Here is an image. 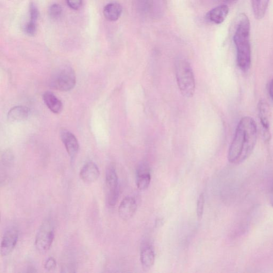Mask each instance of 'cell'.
I'll return each instance as SVG.
<instances>
[{
  "mask_svg": "<svg viewBox=\"0 0 273 273\" xmlns=\"http://www.w3.org/2000/svg\"><path fill=\"white\" fill-rule=\"evenodd\" d=\"M100 174L98 166L92 162H88L83 165L80 172L81 179L86 183L96 182Z\"/></svg>",
  "mask_w": 273,
  "mask_h": 273,
  "instance_id": "obj_11",
  "label": "cell"
},
{
  "mask_svg": "<svg viewBox=\"0 0 273 273\" xmlns=\"http://www.w3.org/2000/svg\"><path fill=\"white\" fill-rule=\"evenodd\" d=\"M43 99L47 107L53 113L59 114L62 112L63 104L53 93L46 92L43 94Z\"/></svg>",
  "mask_w": 273,
  "mask_h": 273,
  "instance_id": "obj_14",
  "label": "cell"
},
{
  "mask_svg": "<svg viewBox=\"0 0 273 273\" xmlns=\"http://www.w3.org/2000/svg\"><path fill=\"white\" fill-rule=\"evenodd\" d=\"M19 232L15 227L9 228L5 232L1 244V255L6 257L12 253L18 242Z\"/></svg>",
  "mask_w": 273,
  "mask_h": 273,
  "instance_id": "obj_8",
  "label": "cell"
},
{
  "mask_svg": "<svg viewBox=\"0 0 273 273\" xmlns=\"http://www.w3.org/2000/svg\"><path fill=\"white\" fill-rule=\"evenodd\" d=\"M29 115V109L23 106H18L9 110L8 119L10 122L22 121L26 120Z\"/></svg>",
  "mask_w": 273,
  "mask_h": 273,
  "instance_id": "obj_16",
  "label": "cell"
},
{
  "mask_svg": "<svg viewBox=\"0 0 273 273\" xmlns=\"http://www.w3.org/2000/svg\"><path fill=\"white\" fill-rule=\"evenodd\" d=\"M269 94L271 98L273 101V79L271 81L269 86Z\"/></svg>",
  "mask_w": 273,
  "mask_h": 273,
  "instance_id": "obj_26",
  "label": "cell"
},
{
  "mask_svg": "<svg viewBox=\"0 0 273 273\" xmlns=\"http://www.w3.org/2000/svg\"><path fill=\"white\" fill-rule=\"evenodd\" d=\"M137 204L134 198L127 197L122 200L119 207L121 218L125 220L130 219L136 213Z\"/></svg>",
  "mask_w": 273,
  "mask_h": 273,
  "instance_id": "obj_10",
  "label": "cell"
},
{
  "mask_svg": "<svg viewBox=\"0 0 273 273\" xmlns=\"http://www.w3.org/2000/svg\"><path fill=\"white\" fill-rule=\"evenodd\" d=\"M257 139V127L255 120L252 117H243L238 122L228 150L230 163L239 164L247 160L254 151Z\"/></svg>",
  "mask_w": 273,
  "mask_h": 273,
  "instance_id": "obj_1",
  "label": "cell"
},
{
  "mask_svg": "<svg viewBox=\"0 0 273 273\" xmlns=\"http://www.w3.org/2000/svg\"><path fill=\"white\" fill-rule=\"evenodd\" d=\"M258 116L265 142L270 143L271 139L270 130L272 112L270 105L264 100H260L258 104Z\"/></svg>",
  "mask_w": 273,
  "mask_h": 273,
  "instance_id": "obj_7",
  "label": "cell"
},
{
  "mask_svg": "<svg viewBox=\"0 0 273 273\" xmlns=\"http://www.w3.org/2000/svg\"><path fill=\"white\" fill-rule=\"evenodd\" d=\"M67 4L72 9H79L82 5L83 0H66Z\"/></svg>",
  "mask_w": 273,
  "mask_h": 273,
  "instance_id": "obj_24",
  "label": "cell"
},
{
  "mask_svg": "<svg viewBox=\"0 0 273 273\" xmlns=\"http://www.w3.org/2000/svg\"><path fill=\"white\" fill-rule=\"evenodd\" d=\"M237 53V64L243 72L248 71L252 64V47L250 42V22L245 14L239 15L233 36Z\"/></svg>",
  "mask_w": 273,
  "mask_h": 273,
  "instance_id": "obj_2",
  "label": "cell"
},
{
  "mask_svg": "<svg viewBox=\"0 0 273 273\" xmlns=\"http://www.w3.org/2000/svg\"><path fill=\"white\" fill-rule=\"evenodd\" d=\"M106 188H107V200L110 207H114L119 196L118 176L115 167L110 165L106 172Z\"/></svg>",
  "mask_w": 273,
  "mask_h": 273,
  "instance_id": "obj_6",
  "label": "cell"
},
{
  "mask_svg": "<svg viewBox=\"0 0 273 273\" xmlns=\"http://www.w3.org/2000/svg\"><path fill=\"white\" fill-rule=\"evenodd\" d=\"M57 265V262L53 257L48 258L44 263V267L48 271L54 270Z\"/></svg>",
  "mask_w": 273,
  "mask_h": 273,
  "instance_id": "obj_23",
  "label": "cell"
},
{
  "mask_svg": "<svg viewBox=\"0 0 273 273\" xmlns=\"http://www.w3.org/2000/svg\"><path fill=\"white\" fill-rule=\"evenodd\" d=\"M205 199L204 194H200L197 202V215L199 218H201L203 214Z\"/></svg>",
  "mask_w": 273,
  "mask_h": 273,
  "instance_id": "obj_21",
  "label": "cell"
},
{
  "mask_svg": "<svg viewBox=\"0 0 273 273\" xmlns=\"http://www.w3.org/2000/svg\"><path fill=\"white\" fill-rule=\"evenodd\" d=\"M175 71L177 84L183 96L191 97L196 89V80L192 67L185 60L176 63Z\"/></svg>",
  "mask_w": 273,
  "mask_h": 273,
  "instance_id": "obj_3",
  "label": "cell"
},
{
  "mask_svg": "<svg viewBox=\"0 0 273 273\" xmlns=\"http://www.w3.org/2000/svg\"><path fill=\"white\" fill-rule=\"evenodd\" d=\"M63 13V8L58 4H53L49 9V14L52 19H57L59 18Z\"/></svg>",
  "mask_w": 273,
  "mask_h": 273,
  "instance_id": "obj_19",
  "label": "cell"
},
{
  "mask_svg": "<svg viewBox=\"0 0 273 273\" xmlns=\"http://www.w3.org/2000/svg\"><path fill=\"white\" fill-rule=\"evenodd\" d=\"M30 20L37 22L39 17V12L36 5L33 3H31L30 4Z\"/></svg>",
  "mask_w": 273,
  "mask_h": 273,
  "instance_id": "obj_22",
  "label": "cell"
},
{
  "mask_svg": "<svg viewBox=\"0 0 273 273\" xmlns=\"http://www.w3.org/2000/svg\"><path fill=\"white\" fill-rule=\"evenodd\" d=\"M55 237L53 219L47 218L39 227L35 239V247L38 253H46L51 248Z\"/></svg>",
  "mask_w": 273,
  "mask_h": 273,
  "instance_id": "obj_5",
  "label": "cell"
},
{
  "mask_svg": "<svg viewBox=\"0 0 273 273\" xmlns=\"http://www.w3.org/2000/svg\"><path fill=\"white\" fill-rule=\"evenodd\" d=\"M151 182L149 169L147 164H143L137 170L136 185L140 190H146Z\"/></svg>",
  "mask_w": 273,
  "mask_h": 273,
  "instance_id": "obj_12",
  "label": "cell"
},
{
  "mask_svg": "<svg viewBox=\"0 0 273 273\" xmlns=\"http://www.w3.org/2000/svg\"><path fill=\"white\" fill-rule=\"evenodd\" d=\"M222 1L226 3H231L235 1L236 0H222Z\"/></svg>",
  "mask_w": 273,
  "mask_h": 273,
  "instance_id": "obj_28",
  "label": "cell"
},
{
  "mask_svg": "<svg viewBox=\"0 0 273 273\" xmlns=\"http://www.w3.org/2000/svg\"><path fill=\"white\" fill-rule=\"evenodd\" d=\"M270 0H252L254 15L255 19L261 20L264 18Z\"/></svg>",
  "mask_w": 273,
  "mask_h": 273,
  "instance_id": "obj_18",
  "label": "cell"
},
{
  "mask_svg": "<svg viewBox=\"0 0 273 273\" xmlns=\"http://www.w3.org/2000/svg\"><path fill=\"white\" fill-rule=\"evenodd\" d=\"M14 157L12 153L5 152L2 157V163L4 165L9 166L13 161Z\"/></svg>",
  "mask_w": 273,
  "mask_h": 273,
  "instance_id": "obj_25",
  "label": "cell"
},
{
  "mask_svg": "<svg viewBox=\"0 0 273 273\" xmlns=\"http://www.w3.org/2000/svg\"><path fill=\"white\" fill-rule=\"evenodd\" d=\"M60 137L70 157L74 159L79 149L77 138L73 133L65 129L60 130Z\"/></svg>",
  "mask_w": 273,
  "mask_h": 273,
  "instance_id": "obj_9",
  "label": "cell"
},
{
  "mask_svg": "<svg viewBox=\"0 0 273 273\" xmlns=\"http://www.w3.org/2000/svg\"><path fill=\"white\" fill-rule=\"evenodd\" d=\"M76 81L74 70L70 66H64L54 72L50 77L49 85L55 90L68 91L74 88Z\"/></svg>",
  "mask_w": 273,
  "mask_h": 273,
  "instance_id": "obj_4",
  "label": "cell"
},
{
  "mask_svg": "<svg viewBox=\"0 0 273 273\" xmlns=\"http://www.w3.org/2000/svg\"><path fill=\"white\" fill-rule=\"evenodd\" d=\"M24 31L27 35L35 36L37 32V22L30 20L25 25Z\"/></svg>",
  "mask_w": 273,
  "mask_h": 273,
  "instance_id": "obj_20",
  "label": "cell"
},
{
  "mask_svg": "<svg viewBox=\"0 0 273 273\" xmlns=\"http://www.w3.org/2000/svg\"><path fill=\"white\" fill-rule=\"evenodd\" d=\"M229 13V8L226 5H221L212 9L207 15V19L212 23L220 24L226 19Z\"/></svg>",
  "mask_w": 273,
  "mask_h": 273,
  "instance_id": "obj_13",
  "label": "cell"
},
{
  "mask_svg": "<svg viewBox=\"0 0 273 273\" xmlns=\"http://www.w3.org/2000/svg\"><path fill=\"white\" fill-rule=\"evenodd\" d=\"M140 259L143 266L146 268L152 267L155 259V253L153 248L149 245H145L141 250Z\"/></svg>",
  "mask_w": 273,
  "mask_h": 273,
  "instance_id": "obj_17",
  "label": "cell"
},
{
  "mask_svg": "<svg viewBox=\"0 0 273 273\" xmlns=\"http://www.w3.org/2000/svg\"><path fill=\"white\" fill-rule=\"evenodd\" d=\"M270 203L273 207V185L271 188V191L270 193Z\"/></svg>",
  "mask_w": 273,
  "mask_h": 273,
  "instance_id": "obj_27",
  "label": "cell"
},
{
  "mask_svg": "<svg viewBox=\"0 0 273 273\" xmlns=\"http://www.w3.org/2000/svg\"><path fill=\"white\" fill-rule=\"evenodd\" d=\"M122 13L121 5L116 2L108 4L104 7L103 14L106 19L110 21L118 20Z\"/></svg>",
  "mask_w": 273,
  "mask_h": 273,
  "instance_id": "obj_15",
  "label": "cell"
}]
</instances>
